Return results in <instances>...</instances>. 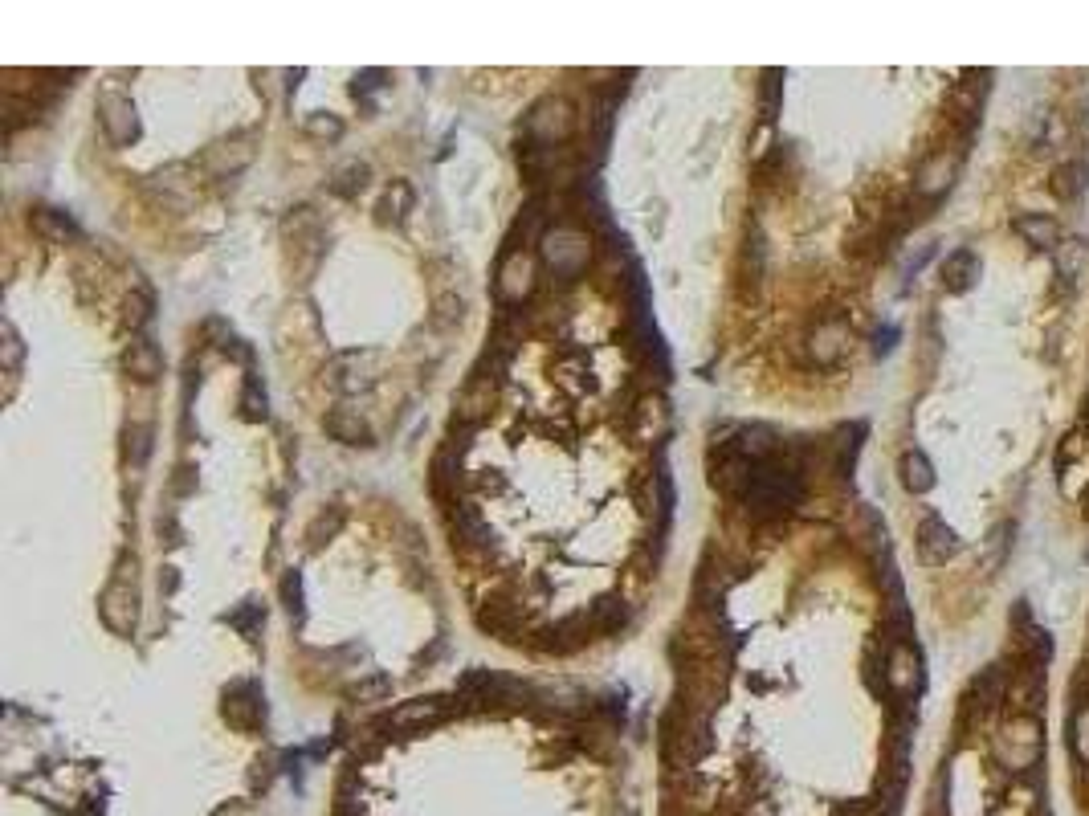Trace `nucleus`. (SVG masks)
Wrapping results in <instances>:
<instances>
[{"mask_svg": "<svg viewBox=\"0 0 1089 816\" xmlns=\"http://www.w3.org/2000/svg\"><path fill=\"white\" fill-rule=\"evenodd\" d=\"M135 568H139V559H135L131 551H123V555H119V564H115L111 584L102 588V600H98V608H102V621H107V629H111V633H119V637H131V633H135V625H139V588H135Z\"/></svg>", "mask_w": 1089, "mask_h": 816, "instance_id": "f257e3e1", "label": "nucleus"}, {"mask_svg": "<svg viewBox=\"0 0 1089 816\" xmlns=\"http://www.w3.org/2000/svg\"><path fill=\"white\" fill-rule=\"evenodd\" d=\"M539 245H543V262H547V270H551L555 278L572 282V278H580V274L588 270L592 241H588V233H580L576 225L563 221V225L547 229V237H543Z\"/></svg>", "mask_w": 1089, "mask_h": 816, "instance_id": "f03ea898", "label": "nucleus"}, {"mask_svg": "<svg viewBox=\"0 0 1089 816\" xmlns=\"http://www.w3.org/2000/svg\"><path fill=\"white\" fill-rule=\"evenodd\" d=\"M572 131H576L572 102H567V98H555V94L539 98L535 107L527 111V119H523V135H527L531 143H543V147H555V151H559V143L572 139Z\"/></svg>", "mask_w": 1089, "mask_h": 816, "instance_id": "7ed1b4c3", "label": "nucleus"}, {"mask_svg": "<svg viewBox=\"0 0 1089 816\" xmlns=\"http://www.w3.org/2000/svg\"><path fill=\"white\" fill-rule=\"evenodd\" d=\"M221 714L225 723L237 727V731H253L257 723L266 719V698H262V686L257 682H233L225 694H221Z\"/></svg>", "mask_w": 1089, "mask_h": 816, "instance_id": "20e7f679", "label": "nucleus"}, {"mask_svg": "<svg viewBox=\"0 0 1089 816\" xmlns=\"http://www.w3.org/2000/svg\"><path fill=\"white\" fill-rule=\"evenodd\" d=\"M98 123H102V131H107V139L115 147H127V143L139 139V115H135V102L127 94H115V90L102 94L98 98Z\"/></svg>", "mask_w": 1089, "mask_h": 816, "instance_id": "39448f33", "label": "nucleus"}, {"mask_svg": "<svg viewBox=\"0 0 1089 816\" xmlns=\"http://www.w3.org/2000/svg\"><path fill=\"white\" fill-rule=\"evenodd\" d=\"M457 694H461L465 702H486V706H490V702H514V698H523L527 686H518L514 678H502V674H494V670L474 666L470 674H461Z\"/></svg>", "mask_w": 1089, "mask_h": 816, "instance_id": "423d86ee", "label": "nucleus"}, {"mask_svg": "<svg viewBox=\"0 0 1089 816\" xmlns=\"http://www.w3.org/2000/svg\"><path fill=\"white\" fill-rule=\"evenodd\" d=\"M449 710H453V702L437 698V694L433 698H412V702H400L380 727H388V731H421V727H437Z\"/></svg>", "mask_w": 1089, "mask_h": 816, "instance_id": "0eeeda50", "label": "nucleus"}, {"mask_svg": "<svg viewBox=\"0 0 1089 816\" xmlns=\"http://www.w3.org/2000/svg\"><path fill=\"white\" fill-rule=\"evenodd\" d=\"M886 686L902 698H914L922 690V657L910 641H894V649L886 657Z\"/></svg>", "mask_w": 1089, "mask_h": 816, "instance_id": "6e6552de", "label": "nucleus"}, {"mask_svg": "<svg viewBox=\"0 0 1089 816\" xmlns=\"http://www.w3.org/2000/svg\"><path fill=\"white\" fill-rule=\"evenodd\" d=\"M535 290V262L531 253H506L502 266H498V298L502 302H523L527 294Z\"/></svg>", "mask_w": 1089, "mask_h": 816, "instance_id": "1a4fd4ad", "label": "nucleus"}, {"mask_svg": "<svg viewBox=\"0 0 1089 816\" xmlns=\"http://www.w3.org/2000/svg\"><path fill=\"white\" fill-rule=\"evenodd\" d=\"M955 551H959V535L939 515H926L918 523V559L922 564H947Z\"/></svg>", "mask_w": 1089, "mask_h": 816, "instance_id": "9d476101", "label": "nucleus"}, {"mask_svg": "<svg viewBox=\"0 0 1089 816\" xmlns=\"http://www.w3.org/2000/svg\"><path fill=\"white\" fill-rule=\"evenodd\" d=\"M123 368H127L131 380L151 384V380H160V372H164V355H160V347H155L147 335H135L127 343V351H123Z\"/></svg>", "mask_w": 1089, "mask_h": 816, "instance_id": "9b49d317", "label": "nucleus"}, {"mask_svg": "<svg viewBox=\"0 0 1089 816\" xmlns=\"http://www.w3.org/2000/svg\"><path fill=\"white\" fill-rule=\"evenodd\" d=\"M253 131H245V135H233V139H221L217 147H209V156H204V164H209V172L213 176H233V172H241L249 160H253Z\"/></svg>", "mask_w": 1089, "mask_h": 816, "instance_id": "f8f14e48", "label": "nucleus"}, {"mask_svg": "<svg viewBox=\"0 0 1089 816\" xmlns=\"http://www.w3.org/2000/svg\"><path fill=\"white\" fill-rule=\"evenodd\" d=\"M845 347H849V327H845L841 319H824V323L812 331V339H808V355H812L820 368L837 364L841 355H845Z\"/></svg>", "mask_w": 1089, "mask_h": 816, "instance_id": "ddd939ff", "label": "nucleus"}, {"mask_svg": "<svg viewBox=\"0 0 1089 816\" xmlns=\"http://www.w3.org/2000/svg\"><path fill=\"white\" fill-rule=\"evenodd\" d=\"M955 172H959V160L951 156V151H939V156H930V160L918 168V192H926V196H943V192L955 184Z\"/></svg>", "mask_w": 1089, "mask_h": 816, "instance_id": "4468645a", "label": "nucleus"}, {"mask_svg": "<svg viewBox=\"0 0 1089 816\" xmlns=\"http://www.w3.org/2000/svg\"><path fill=\"white\" fill-rule=\"evenodd\" d=\"M1012 229H1016L1032 249H1053V253H1057V245H1061V229H1057V221L1045 217V213H1020V217L1012 221Z\"/></svg>", "mask_w": 1089, "mask_h": 816, "instance_id": "2eb2a0df", "label": "nucleus"}, {"mask_svg": "<svg viewBox=\"0 0 1089 816\" xmlns=\"http://www.w3.org/2000/svg\"><path fill=\"white\" fill-rule=\"evenodd\" d=\"M975 278H979V258H975L971 249H955L951 258L943 262V286H947V290L963 294V290L975 286Z\"/></svg>", "mask_w": 1089, "mask_h": 816, "instance_id": "dca6fc26", "label": "nucleus"}, {"mask_svg": "<svg viewBox=\"0 0 1089 816\" xmlns=\"http://www.w3.org/2000/svg\"><path fill=\"white\" fill-rule=\"evenodd\" d=\"M898 474H902V486H906L910 494H926L930 486H935V466H930V457H926L922 449L902 453Z\"/></svg>", "mask_w": 1089, "mask_h": 816, "instance_id": "f3484780", "label": "nucleus"}, {"mask_svg": "<svg viewBox=\"0 0 1089 816\" xmlns=\"http://www.w3.org/2000/svg\"><path fill=\"white\" fill-rule=\"evenodd\" d=\"M323 429H327L335 441H343V445H372V429L363 425L355 413H347V408H335V413H327V417H323Z\"/></svg>", "mask_w": 1089, "mask_h": 816, "instance_id": "a211bd4d", "label": "nucleus"}, {"mask_svg": "<svg viewBox=\"0 0 1089 816\" xmlns=\"http://www.w3.org/2000/svg\"><path fill=\"white\" fill-rule=\"evenodd\" d=\"M588 621L592 629L604 637V633H616V629H625L629 625V604L620 600V596H600L592 608H588Z\"/></svg>", "mask_w": 1089, "mask_h": 816, "instance_id": "6ab92c4d", "label": "nucleus"}, {"mask_svg": "<svg viewBox=\"0 0 1089 816\" xmlns=\"http://www.w3.org/2000/svg\"><path fill=\"white\" fill-rule=\"evenodd\" d=\"M1085 184H1089V168L1085 164H1077V160H1069V164H1061V168H1053V180H1049V192L1057 196V200H1065V204H1073L1081 192H1085Z\"/></svg>", "mask_w": 1089, "mask_h": 816, "instance_id": "aec40b11", "label": "nucleus"}, {"mask_svg": "<svg viewBox=\"0 0 1089 816\" xmlns=\"http://www.w3.org/2000/svg\"><path fill=\"white\" fill-rule=\"evenodd\" d=\"M408 209H412V184L408 180H392V188L376 204V221L380 225H400Z\"/></svg>", "mask_w": 1089, "mask_h": 816, "instance_id": "412c9836", "label": "nucleus"}, {"mask_svg": "<svg viewBox=\"0 0 1089 816\" xmlns=\"http://www.w3.org/2000/svg\"><path fill=\"white\" fill-rule=\"evenodd\" d=\"M123 457H127V470L139 474L151 457V421H131L127 433H123Z\"/></svg>", "mask_w": 1089, "mask_h": 816, "instance_id": "4be33fe9", "label": "nucleus"}, {"mask_svg": "<svg viewBox=\"0 0 1089 816\" xmlns=\"http://www.w3.org/2000/svg\"><path fill=\"white\" fill-rule=\"evenodd\" d=\"M1053 258H1057V274H1061V282H1065V286H1073V282H1077V274H1081V270H1085V262H1089V245H1085L1081 237H1069V241H1061V245H1057Z\"/></svg>", "mask_w": 1089, "mask_h": 816, "instance_id": "5701e85b", "label": "nucleus"}, {"mask_svg": "<svg viewBox=\"0 0 1089 816\" xmlns=\"http://www.w3.org/2000/svg\"><path fill=\"white\" fill-rule=\"evenodd\" d=\"M1012 535H1016V523H1012V519H1004V523L988 535V547H983V572H988V576H996V572L1008 564Z\"/></svg>", "mask_w": 1089, "mask_h": 816, "instance_id": "b1692460", "label": "nucleus"}, {"mask_svg": "<svg viewBox=\"0 0 1089 816\" xmlns=\"http://www.w3.org/2000/svg\"><path fill=\"white\" fill-rule=\"evenodd\" d=\"M368 176H372V168H368V164H359V160H351V164H343V168H335V176L327 180V188H331L335 196H343V200H351V196H359V192H363V184H368Z\"/></svg>", "mask_w": 1089, "mask_h": 816, "instance_id": "393cba45", "label": "nucleus"}, {"mask_svg": "<svg viewBox=\"0 0 1089 816\" xmlns=\"http://www.w3.org/2000/svg\"><path fill=\"white\" fill-rule=\"evenodd\" d=\"M453 535H457L461 543H470V547H490V539H494V531L474 515V510H457Z\"/></svg>", "mask_w": 1089, "mask_h": 816, "instance_id": "a878e982", "label": "nucleus"}, {"mask_svg": "<svg viewBox=\"0 0 1089 816\" xmlns=\"http://www.w3.org/2000/svg\"><path fill=\"white\" fill-rule=\"evenodd\" d=\"M33 225H37L45 237H54V241L78 237V225H74L66 213H58V209H37V213H33Z\"/></svg>", "mask_w": 1089, "mask_h": 816, "instance_id": "bb28decb", "label": "nucleus"}, {"mask_svg": "<svg viewBox=\"0 0 1089 816\" xmlns=\"http://www.w3.org/2000/svg\"><path fill=\"white\" fill-rule=\"evenodd\" d=\"M225 621H229L233 629H241L245 637H253L257 629H262V625H266V608H262V604H257V600H241V608H233V612H229V617H225Z\"/></svg>", "mask_w": 1089, "mask_h": 816, "instance_id": "cd10ccee", "label": "nucleus"}, {"mask_svg": "<svg viewBox=\"0 0 1089 816\" xmlns=\"http://www.w3.org/2000/svg\"><path fill=\"white\" fill-rule=\"evenodd\" d=\"M241 413L245 421H266V392L253 376L245 380V392H241Z\"/></svg>", "mask_w": 1089, "mask_h": 816, "instance_id": "c85d7f7f", "label": "nucleus"}, {"mask_svg": "<svg viewBox=\"0 0 1089 816\" xmlns=\"http://www.w3.org/2000/svg\"><path fill=\"white\" fill-rule=\"evenodd\" d=\"M759 94H763V119H775V111H780V94H784V70H767Z\"/></svg>", "mask_w": 1089, "mask_h": 816, "instance_id": "c756f323", "label": "nucleus"}, {"mask_svg": "<svg viewBox=\"0 0 1089 816\" xmlns=\"http://www.w3.org/2000/svg\"><path fill=\"white\" fill-rule=\"evenodd\" d=\"M339 527H343V510H339V506H331V515L323 510V515H319L315 523L306 527V539H310V547H319L323 539H331V535H335Z\"/></svg>", "mask_w": 1089, "mask_h": 816, "instance_id": "7c9ffc66", "label": "nucleus"}, {"mask_svg": "<svg viewBox=\"0 0 1089 816\" xmlns=\"http://www.w3.org/2000/svg\"><path fill=\"white\" fill-rule=\"evenodd\" d=\"M282 604H286V612H290L294 621L302 617V576H298V572H286V576H282Z\"/></svg>", "mask_w": 1089, "mask_h": 816, "instance_id": "2f4dec72", "label": "nucleus"}, {"mask_svg": "<svg viewBox=\"0 0 1089 816\" xmlns=\"http://www.w3.org/2000/svg\"><path fill=\"white\" fill-rule=\"evenodd\" d=\"M306 131L319 135V139H339V135H343V123H339L335 115H315V119L306 123Z\"/></svg>", "mask_w": 1089, "mask_h": 816, "instance_id": "473e14b6", "label": "nucleus"}, {"mask_svg": "<svg viewBox=\"0 0 1089 816\" xmlns=\"http://www.w3.org/2000/svg\"><path fill=\"white\" fill-rule=\"evenodd\" d=\"M147 319H151V298H147V294H131V298H127V323H131V327H143Z\"/></svg>", "mask_w": 1089, "mask_h": 816, "instance_id": "72a5a7b5", "label": "nucleus"}, {"mask_svg": "<svg viewBox=\"0 0 1089 816\" xmlns=\"http://www.w3.org/2000/svg\"><path fill=\"white\" fill-rule=\"evenodd\" d=\"M17 364H21V339H17V331L5 323V372H17Z\"/></svg>", "mask_w": 1089, "mask_h": 816, "instance_id": "f704fd0d", "label": "nucleus"}, {"mask_svg": "<svg viewBox=\"0 0 1089 816\" xmlns=\"http://www.w3.org/2000/svg\"><path fill=\"white\" fill-rule=\"evenodd\" d=\"M388 690H392V678H372V682H359L351 694L355 698H384Z\"/></svg>", "mask_w": 1089, "mask_h": 816, "instance_id": "c9c22d12", "label": "nucleus"}, {"mask_svg": "<svg viewBox=\"0 0 1089 816\" xmlns=\"http://www.w3.org/2000/svg\"><path fill=\"white\" fill-rule=\"evenodd\" d=\"M380 78H388V74H384V70H368V74H359V78H355V86H351V94H355V98H359V94H372L376 86H384Z\"/></svg>", "mask_w": 1089, "mask_h": 816, "instance_id": "e433bc0d", "label": "nucleus"}, {"mask_svg": "<svg viewBox=\"0 0 1089 816\" xmlns=\"http://www.w3.org/2000/svg\"><path fill=\"white\" fill-rule=\"evenodd\" d=\"M1028 645H1032V653H1036V661H1049V653H1053V641H1049V633H1041V629H1032V637H1028Z\"/></svg>", "mask_w": 1089, "mask_h": 816, "instance_id": "4c0bfd02", "label": "nucleus"}, {"mask_svg": "<svg viewBox=\"0 0 1089 816\" xmlns=\"http://www.w3.org/2000/svg\"><path fill=\"white\" fill-rule=\"evenodd\" d=\"M176 584H180L176 568H164V576H160V592H176Z\"/></svg>", "mask_w": 1089, "mask_h": 816, "instance_id": "58836bf2", "label": "nucleus"}, {"mask_svg": "<svg viewBox=\"0 0 1089 816\" xmlns=\"http://www.w3.org/2000/svg\"><path fill=\"white\" fill-rule=\"evenodd\" d=\"M894 339H898V327L881 331V335H877V351H890V347H894Z\"/></svg>", "mask_w": 1089, "mask_h": 816, "instance_id": "ea45409f", "label": "nucleus"}]
</instances>
